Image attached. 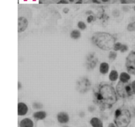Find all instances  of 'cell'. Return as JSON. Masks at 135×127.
<instances>
[{"label":"cell","instance_id":"6da1fadb","mask_svg":"<svg viewBox=\"0 0 135 127\" xmlns=\"http://www.w3.org/2000/svg\"><path fill=\"white\" fill-rule=\"evenodd\" d=\"M93 99L102 110L109 109L117 101V94L112 85L103 83L94 90Z\"/></svg>","mask_w":135,"mask_h":127},{"label":"cell","instance_id":"7a4b0ae2","mask_svg":"<svg viewBox=\"0 0 135 127\" xmlns=\"http://www.w3.org/2000/svg\"><path fill=\"white\" fill-rule=\"evenodd\" d=\"M92 41L98 48L104 51L113 49L116 40L111 34L107 32H96L92 37Z\"/></svg>","mask_w":135,"mask_h":127},{"label":"cell","instance_id":"3957f363","mask_svg":"<svg viewBox=\"0 0 135 127\" xmlns=\"http://www.w3.org/2000/svg\"><path fill=\"white\" fill-rule=\"evenodd\" d=\"M114 117V121L117 127H127L131 122V113L128 109H116Z\"/></svg>","mask_w":135,"mask_h":127},{"label":"cell","instance_id":"277c9868","mask_svg":"<svg viewBox=\"0 0 135 127\" xmlns=\"http://www.w3.org/2000/svg\"><path fill=\"white\" fill-rule=\"evenodd\" d=\"M115 90L118 95L123 98L130 97L133 95L131 84L129 83H123L119 81L116 86Z\"/></svg>","mask_w":135,"mask_h":127},{"label":"cell","instance_id":"5b68a950","mask_svg":"<svg viewBox=\"0 0 135 127\" xmlns=\"http://www.w3.org/2000/svg\"><path fill=\"white\" fill-rule=\"evenodd\" d=\"M76 90L81 94L88 92L91 87V82L87 78H81L76 82Z\"/></svg>","mask_w":135,"mask_h":127},{"label":"cell","instance_id":"8992f818","mask_svg":"<svg viewBox=\"0 0 135 127\" xmlns=\"http://www.w3.org/2000/svg\"><path fill=\"white\" fill-rule=\"evenodd\" d=\"M125 66L130 74H135V52H131L126 57Z\"/></svg>","mask_w":135,"mask_h":127},{"label":"cell","instance_id":"52a82bcc","mask_svg":"<svg viewBox=\"0 0 135 127\" xmlns=\"http://www.w3.org/2000/svg\"><path fill=\"white\" fill-rule=\"evenodd\" d=\"M97 64H98V58L96 57V53L90 52L86 57V67L88 70H93L97 66Z\"/></svg>","mask_w":135,"mask_h":127},{"label":"cell","instance_id":"ba28073f","mask_svg":"<svg viewBox=\"0 0 135 127\" xmlns=\"http://www.w3.org/2000/svg\"><path fill=\"white\" fill-rule=\"evenodd\" d=\"M28 26V19L24 17H20L18 19V32H23Z\"/></svg>","mask_w":135,"mask_h":127},{"label":"cell","instance_id":"9c48e42d","mask_svg":"<svg viewBox=\"0 0 135 127\" xmlns=\"http://www.w3.org/2000/svg\"><path fill=\"white\" fill-rule=\"evenodd\" d=\"M28 111V107L23 102H19L18 104V115L19 116H24Z\"/></svg>","mask_w":135,"mask_h":127},{"label":"cell","instance_id":"30bf717a","mask_svg":"<svg viewBox=\"0 0 135 127\" xmlns=\"http://www.w3.org/2000/svg\"><path fill=\"white\" fill-rule=\"evenodd\" d=\"M57 119L61 124H66L69 121V116L65 112H60L57 115Z\"/></svg>","mask_w":135,"mask_h":127},{"label":"cell","instance_id":"8fae6325","mask_svg":"<svg viewBox=\"0 0 135 127\" xmlns=\"http://www.w3.org/2000/svg\"><path fill=\"white\" fill-rule=\"evenodd\" d=\"M99 71L102 74H107L109 71V65L107 62L101 63L99 67Z\"/></svg>","mask_w":135,"mask_h":127},{"label":"cell","instance_id":"7c38bea8","mask_svg":"<svg viewBox=\"0 0 135 127\" xmlns=\"http://www.w3.org/2000/svg\"><path fill=\"white\" fill-rule=\"evenodd\" d=\"M20 127H34L33 121L29 118H24L22 119L19 123Z\"/></svg>","mask_w":135,"mask_h":127},{"label":"cell","instance_id":"4fadbf2b","mask_svg":"<svg viewBox=\"0 0 135 127\" xmlns=\"http://www.w3.org/2000/svg\"><path fill=\"white\" fill-rule=\"evenodd\" d=\"M119 79L120 82L123 83H128L131 80V74L128 72H122L119 74Z\"/></svg>","mask_w":135,"mask_h":127},{"label":"cell","instance_id":"5bb4252c","mask_svg":"<svg viewBox=\"0 0 135 127\" xmlns=\"http://www.w3.org/2000/svg\"><path fill=\"white\" fill-rule=\"evenodd\" d=\"M90 123L92 127H104L102 121L97 117H93L90 121Z\"/></svg>","mask_w":135,"mask_h":127},{"label":"cell","instance_id":"9a60e30c","mask_svg":"<svg viewBox=\"0 0 135 127\" xmlns=\"http://www.w3.org/2000/svg\"><path fill=\"white\" fill-rule=\"evenodd\" d=\"M108 78H109V80L111 82H115V81L117 80L118 78H119V74L118 73L117 71L112 70V71L109 72Z\"/></svg>","mask_w":135,"mask_h":127},{"label":"cell","instance_id":"2e32d148","mask_svg":"<svg viewBox=\"0 0 135 127\" xmlns=\"http://www.w3.org/2000/svg\"><path fill=\"white\" fill-rule=\"evenodd\" d=\"M47 116L46 113L44 111H38L33 114V117L36 120H43Z\"/></svg>","mask_w":135,"mask_h":127},{"label":"cell","instance_id":"e0dca14e","mask_svg":"<svg viewBox=\"0 0 135 127\" xmlns=\"http://www.w3.org/2000/svg\"><path fill=\"white\" fill-rule=\"evenodd\" d=\"M70 36L73 40H77L81 38V32L79 30H73L70 33Z\"/></svg>","mask_w":135,"mask_h":127},{"label":"cell","instance_id":"ac0fdd59","mask_svg":"<svg viewBox=\"0 0 135 127\" xmlns=\"http://www.w3.org/2000/svg\"><path fill=\"white\" fill-rule=\"evenodd\" d=\"M117 52L115 51H111L109 52V55H108V58L110 61H114L117 58Z\"/></svg>","mask_w":135,"mask_h":127},{"label":"cell","instance_id":"d6986e66","mask_svg":"<svg viewBox=\"0 0 135 127\" xmlns=\"http://www.w3.org/2000/svg\"><path fill=\"white\" fill-rule=\"evenodd\" d=\"M77 26H78V28H79V30H84L87 28V26H86V23L83 21H79V22L77 23Z\"/></svg>","mask_w":135,"mask_h":127},{"label":"cell","instance_id":"ffe728a7","mask_svg":"<svg viewBox=\"0 0 135 127\" xmlns=\"http://www.w3.org/2000/svg\"><path fill=\"white\" fill-rule=\"evenodd\" d=\"M32 107L35 109H40L43 107V105L39 102H34L32 104Z\"/></svg>","mask_w":135,"mask_h":127},{"label":"cell","instance_id":"44dd1931","mask_svg":"<svg viewBox=\"0 0 135 127\" xmlns=\"http://www.w3.org/2000/svg\"><path fill=\"white\" fill-rule=\"evenodd\" d=\"M121 46H122V43L121 42H117L115 43V45L113 46V50L115 52H117V51H120L121 48Z\"/></svg>","mask_w":135,"mask_h":127},{"label":"cell","instance_id":"7402d4cb","mask_svg":"<svg viewBox=\"0 0 135 127\" xmlns=\"http://www.w3.org/2000/svg\"><path fill=\"white\" fill-rule=\"evenodd\" d=\"M127 29L129 31H134V30H135V22H134L133 23L129 24L128 26H127Z\"/></svg>","mask_w":135,"mask_h":127},{"label":"cell","instance_id":"603a6c76","mask_svg":"<svg viewBox=\"0 0 135 127\" xmlns=\"http://www.w3.org/2000/svg\"><path fill=\"white\" fill-rule=\"evenodd\" d=\"M128 50H129V47L127 45H125V44H122V46H121V48L120 50V52H121V53H125V52H127Z\"/></svg>","mask_w":135,"mask_h":127},{"label":"cell","instance_id":"cb8c5ba5","mask_svg":"<svg viewBox=\"0 0 135 127\" xmlns=\"http://www.w3.org/2000/svg\"><path fill=\"white\" fill-rule=\"evenodd\" d=\"M94 19V17L92 16V15H90V16H88L87 18V22H88V23H91L93 21Z\"/></svg>","mask_w":135,"mask_h":127},{"label":"cell","instance_id":"d4e9b609","mask_svg":"<svg viewBox=\"0 0 135 127\" xmlns=\"http://www.w3.org/2000/svg\"><path fill=\"white\" fill-rule=\"evenodd\" d=\"M131 87H132V90H133V94L135 95V80L133 81L131 83Z\"/></svg>","mask_w":135,"mask_h":127},{"label":"cell","instance_id":"484cf974","mask_svg":"<svg viewBox=\"0 0 135 127\" xmlns=\"http://www.w3.org/2000/svg\"><path fill=\"white\" fill-rule=\"evenodd\" d=\"M57 3L58 4H67L68 1H67L66 0H60Z\"/></svg>","mask_w":135,"mask_h":127},{"label":"cell","instance_id":"4316f807","mask_svg":"<svg viewBox=\"0 0 135 127\" xmlns=\"http://www.w3.org/2000/svg\"><path fill=\"white\" fill-rule=\"evenodd\" d=\"M22 88V84H21V83L20 82H18V90H21V89Z\"/></svg>","mask_w":135,"mask_h":127},{"label":"cell","instance_id":"83f0119b","mask_svg":"<svg viewBox=\"0 0 135 127\" xmlns=\"http://www.w3.org/2000/svg\"><path fill=\"white\" fill-rule=\"evenodd\" d=\"M88 110H89L90 112H92L94 110V107L93 106H90L89 107H88Z\"/></svg>","mask_w":135,"mask_h":127},{"label":"cell","instance_id":"f1b7e54d","mask_svg":"<svg viewBox=\"0 0 135 127\" xmlns=\"http://www.w3.org/2000/svg\"><path fill=\"white\" fill-rule=\"evenodd\" d=\"M63 13H67L69 11V9H68V8H64L63 10Z\"/></svg>","mask_w":135,"mask_h":127},{"label":"cell","instance_id":"f546056e","mask_svg":"<svg viewBox=\"0 0 135 127\" xmlns=\"http://www.w3.org/2000/svg\"><path fill=\"white\" fill-rule=\"evenodd\" d=\"M116 125H115L114 123H109L108 125V127H116Z\"/></svg>","mask_w":135,"mask_h":127},{"label":"cell","instance_id":"4dcf8cb0","mask_svg":"<svg viewBox=\"0 0 135 127\" xmlns=\"http://www.w3.org/2000/svg\"><path fill=\"white\" fill-rule=\"evenodd\" d=\"M92 2L94 3H97V4H99V3H100V2L98 1V0H92Z\"/></svg>","mask_w":135,"mask_h":127},{"label":"cell","instance_id":"1f68e13d","mask_svg":"<svg viewBox=\"0 0 135 127\" xmlns=\"http://www.w3.org/2000/svg\"><path fill=\"white\" fill-rule=\"evenodd\" d=\"M83 3V0H78V1L76 3V4H81Z\"/></svg>","mask_w":135,"mask_h":127},{"label":"cell","instance_id":"d6a6232c","mask_svg":"<svg viewBox=\"0 0 135 127\" xmlns=\"http://www.w3.org/2000/svg\"><path fill=\"white\" fill-rule=\"evenodd\" d=\"M121 3L123 4H125V3H126V0H121Z\"/></svg>","mask_w":135,"mask_h":127},{"label":"cell","instance_id":"836d02e7","mask_svg":"<svg viewBox=\"0 0 135 127\" xmlns=\"http://www.w3.org/2000/svg\"><path fill=\"white\" fill-rule=\"evenodd\" d=\"M102 1L103 2H107L109 0H102Z\"/></svg>","mask_w":135,"mask_h":127},{"label":"cell","instance_id":"e575fe53","mask_svg":"<svg viewBox=\"0 0 135 127\" xmlns=\"http://www.w3.org/2000/svg\"><path fill=\"white\" fill-rule=\"evenodd\" d=\"M69 1L70 2H73L74 1V0H69Z\"/></svg>","mask_w":135,"mask_h":127},{"label":"cell","instance_id":"d590c367","mask_svg":"<svg viewBox=\"0 0 135 127\" xmlns=\"http://www.w3.org/2000/svg\"><path fill=\"white\" fill-rule=\"evenodd\" d=\"M69 127L68 126H65V127Z\"/></svg>","mask_w":135,"mask_h":127}]
</instances>
